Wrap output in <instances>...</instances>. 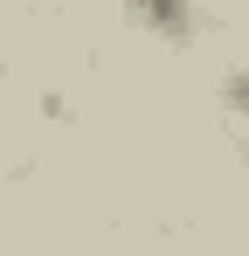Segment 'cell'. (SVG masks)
Returning a JSON list of instances; mask_svg holds the SVG:
<instances>
[{
  "label": "cell",
  "mask_w": 249,
  "mask_h": 256,
  "mask_svg": "<svg viewBox=\"0 0 249 256\" xmlns=\"http://www.w3.org/2000/svg\"><path fill=\"white\" fill-rule=\"evenodd\" d=\"M222 97H228V111L249 125V70H228V84H222Z\"/></svg>",
  "instance_id": "1"
}]
</instances>
